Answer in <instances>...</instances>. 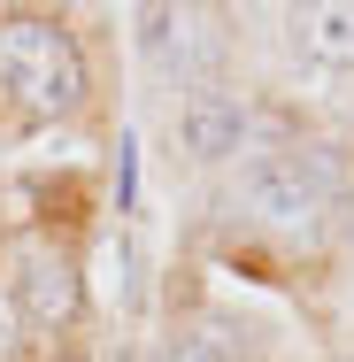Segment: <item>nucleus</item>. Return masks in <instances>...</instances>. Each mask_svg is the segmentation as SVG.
<instances>
[{
  "label": "nucleus",
  "mask_w": 354,
  "mask_h": 362,
  "mask_svg": "<svg viewBox=\"0 0 354 362\" xmlns=\"http://www.w3.org/2000/svg\"><path fill=\"white\" fill-rule=\"evenodd\" d=\"M0 85L39 116H70L85 100V54L47 16H0Z\"/></svg>",
  "instance_id": "obj_1"
},
{
  "label": "nucleus",
  "mask_w": 354,
  "mask_h": 362,
  "mask_svg": "<svg viewBox=\"0 0 354 362\" xmlns=\"http://www.w3.org/2000/svg\"><path fill=\"white\" fill-rule=\"evenodd\" d=\"M331 193H339V170H331L324 154H254V162L239 170L247 216L278 223V231H316L324 209H331Z\"/></svg>",
  "instance_id": "obj_2"
},
{
  "label": "nucleus",
  "mask_w": 354,
  "mask_h": 362,
  "mask_svg": "<svg viewBox=\"0 0 354 362\" xmlns=\"http://www.w3.org/2000/svg\"><path fill=\"white\" fill-rule=\"evenodd\" d=\"M77 308H85V293H77L70 255L31 247L23 255V278H16V316H31V324H77Z\"/></svg>",
  "instance_id": "obj_3"
},
{
  "label": "nucleus",
  "mask_w": 354,
  "mask_h": 362,
  "mask_svg": "<svg viewBox=\"0 0 354 362\" xmlns=\"http://www.w3.org/2000/svg\"><path fill=\"white\" fill-rule=\"evenodd\" d=\"M177 132H185V154L193 162H231L239 139H247V108H239V93H193L185 100V116H177Z\"/></svg>",
  "instance_id": "obj_4"
},
{
  "label": "nucleus",
  "mask_w": 354,
  "mask_h": 362,
  "mask_svg": "<svg viewBox=\"0 0 354 362\" xmlns=\"http://www.w3.org/2000/svg\"><path fill=\"white\" fill-rule=\"evenodd\" d=\"M293 47H300L308 62L347 70L354 62V8H293Z\"/></svg>",
  "instance_id": "obj_5"
},
{
  "label": "nucleus",
  "mask_w": 354,
  "mask_h": 362,
  "mask_svg": "<svg viewBox=\"0 0 354 362\" xmlns=\"http://www.w3.org/2000/svg\"><path fill=\"white\" fill-rule=\"evenodd\" d=\"M201 23H208V16H193V8H177V16H170V8H154V16H146V47H154V62L201 70V62L216 54V39H201Z\"/></svg>",
  "instance_id": "obj_6"
},
{
  "label": "nucleus",
  "mask_w": 354,
  "mask_h": 362,
  "mask_svg": "<svg viewBox=\"0 0 354 362\" xmlns=\"http://www.w3.org/2000/svg\"><path fill=\"white\" fill-rule=\"evenodd\" d=\"M162 362H231V347H223L216 332H177V339L162 347Z\"/></svg>",
  "instance_id": "obj_7"
},
{
  "label": "nucleus",
  "mask_w": 354,
  "mask_h": 362,
  "mask_svg": "<svg viewBox=\"0 0 354 362\" xmlns=\"http://www.w3.org/2000/svg\"><path fill=\"white\" fill-rule=\"evenodd\" d=\"M16 332H23V316H16V300H8V293H0V362L16 355Z\"/></svg>",
  "instance_id": "obj_8"
},
{
  "label": "nucleus",
  "mask_w": 354,
  "mask_h": 362,
  "mask_svg": "<svg viewBox=\"0 0 354 362\" xmlns=\"http://www.w3.org/2000/svg\"><path fill=\"white\" fill-rule=\"evenodd\" d=\"M54 362H77V355H54Z\"/></svg>",
  "instance_id": "obj_9"
}]
</instances>
